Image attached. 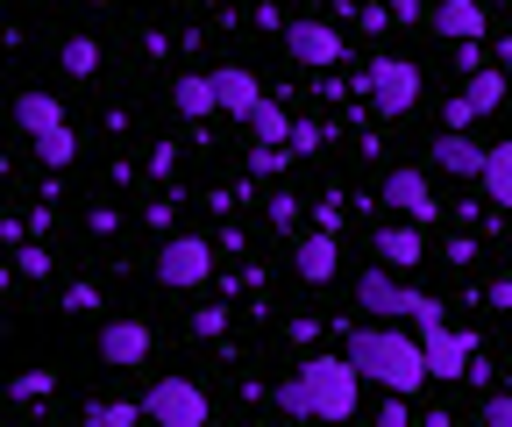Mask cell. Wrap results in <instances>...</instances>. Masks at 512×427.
<instances>
[{
    "mask_svg": "<svg viewBox=\"0 0 512 427\" xmlns=\"http://www.w3.org/2000/svg\"><path fill=\"white\" fill-rule=\"evenodd\" d=\"M285 50H292V65H306V72H328V65H342L349 57V36L335 29V22H285Z\"/></svg>",
    "mask_w": 512,
    "mask_h": 427,
    "instance_id": "obj_7",
    "label": "cell"
},
{
    "mask_svg": "<svg viewBox=\"0 0 512 427\" xmlns=\"http://www.w3.org/2000/svg\"><path fill=\"white\" fill-rule=\"evenodd\" d=\"M370 250H377V264L413 271V264H427V235H420V221H406V228H377Z\"/></svg>",
    "mask_w": 512,
    "mask_h": 427,
    "instance_id": "obj_13",
    "label": "cell"
},
{
    "mask_svg": "<svg viewBox=\"0 0 512 427\" xmlns=\"http://www.w3.org/2000/svg\"><path fill=\"white\" fill-rule=\"evenodd\" d=\"M36 150V164H50V171H64V164H72L79 157V136H72V121H64V129L57 136H43V143H29Z\"/></svg>",
    "mask_w": 512,
    "mask_h": 427,
    "instance_id": "obj_22",
    "label": "cell"
},
{
    "mask_svg": "<svg viewBox=\"0 0 512 427\" xmlns=\"http://www.w3.org/2000/svg\"><path fill=\"white\" fill-rule=\"evenodd\" d=\"M214 86H221V114H242V121H249V107H256V100H264V79H256L249 65H221V72H214Z\"/></svg>",
    "mask_w": 512,
    "mask_h": 427,
    "instance_id": "obj_17",
    "label": "cell"
},
{
    "mask_svg": "<svg viewBox=\"0 0 512 427\" xmlns=\"http://www.w3.org/2000/svg\"><path fill=\"white\" fill-rule=\"evenodd\" d=\"M505 86H512V72H505V65H498V72L484 65V72H470V79H463V93L477 100V114H491V107H505Z\"/></svg>",
    "mask_w": 512,
    "mask_h": 427,
    "instance_id": "obj_20",
    "label": "cell"
},
{
    "mask_svg": "<svg viewBox=\"0 0 512 427\" xmlns=\"http://www.w3.org/2000/svg\"><path fill=\"white\" fill-rule=\"evenodd\" d=\"M50 392V371H29V378H15V399H43Z\"/></svg>",
    "mask_w": 512,
    "mask_h": 427,
    "instance_id": "obj_33",
    "label": "cell"
},
{
    "mask_svg": "<svg viewBox=\"0 0 512 427\" xmlns=\"http://www.w3.org/2000/svg\"><path fill=\"white\" fill-rule=\"evenodd\" d=\"M271 221H278V228H299V200L278 193V200H271Z\"/></svg>",
    "mask_w": 512,
    "mask_h": 427,
    "instance_id": "obj_32",
    "label": "cell"
},
{
    "mask_svg": "<svg viewBox=\"0 0 512 427\" xmlns=\"http://www.w3.org/2000/svg\"><path fill=\"white\" fill-rule=\"evenodd\" d=\"M498 65H505V72H512V36H505V43H498Z\"/></svg>",
    "mask_w": 512,
    "mask_h": 427,
    "instance_id": "obj_38",
    "label": "cell"
},
{
    "mask_svg": "<svg viewBox=\"0 0 512 427\" xmlns=\"http://www.w3.org/2000/svg\"><path fill=\"white\" fill-rule=\"evenodd\" d=\"M392 22H427V8L420 0H392Z\"/></svg>",
    "mask_w": 512,
    "mask_h": 427,
    "instance_id": "obj_37",
    "label": "cell"
},
{
    "mask_svg": "<svg viewBox=\"0 0 512 427\" xmlns=\"http://www.w3.org/2000/svg\"><path fill=\"white\" fill-rule=\"evenodd\" d=\"M292 271H299L306 285H328V278L342 271V242H335V228H313V235H299Z\"/></svg>",
    "mask_w": 512,
    "mask_h": 427,
    "instance_id": "obj_11",
    "label": "cell"
},
{
    "mask_svg": "<svg viewBox=\"0 0 512 427\" xmlns=\"http://www.w3.org/2000/svg\"><path fill=\"white\" fill-rule=\"evenodd\" d=\"M57 65L72 72V79H93V72H100V43H93V36H64V43H57Z\"/></svg>",
    "mask_w": 512,
    "mask_h": 427,
    "instance_id": "obj_21",
    "label": "cell"
},
{
    "mask_svg": "<svg viewBox=\"0 0 512 427\" xmlns=\"http://www.w3.org/2000/svg\"><path fill=\"white\" fill-rule=\"evenodd\" d=\"M427 29H441L448 43H470V36H484L491 22H484V0H434V8H427Z\"/></svg>",
    "mask_w": 512,
    "mask_h": 427,
    "instance_id": "obj_14",
    "label": "cell"
},
{
    "mask_svg": "<svg viewBox=\"0 0 512 427\" xmlns=\"http://www.w3.org/2000/svg\"><path fill=\"white\" fill-rule=\"evenodd\" d=\"M441 121H448V129H470V121H477V100H470V93H456V100L441 107Z\"/></svg>",
    "mask_w": 512,
    "mask_h": 427,
    "instance_id": "obj_28",
    "label": "cell"
},
{
    "mask_svg": "<svg viewBox=\"0 0 512 427\" xmlns=\"http://www.w3.org/2000/svg\"><path fill=\"white\" fill-rule=\"evenodd\" d=\"M470 257H477V242H463V235H456V242H448V250H441V264H456V271H463Z\"/></svg>",
    "mask_w": 512,
    "mask_h": 427,
    "instance_id": "obj_36",
    "label": "cell"
},
{
    "mask_svg": "<svg viewBox=\"0 0 512 427\" xmlns=\"http://www.w3.org/2000/svg\"><path fill=\"white\" fill-rule=\"evenodd\" d=\"M349 363L377 385V392H427L434 385V371H427V349H420V335H406V328H356L349 335Z\"/></svg>",
    "mask_w": 512,
    "mask_h": 427,
    "instance_id": "obj_1",
    "label": "cell"
},
{
    "mask_svg": "<svg viewBox=\"0 0 512 427\" xmlns=\"http://www.w3.org/2000/svg\"><path fill=\"white\" fill-rule=\"evenodd\" d=\"M384 207L406 214V221H420V228H434V221H441V200H434V186H427V171H420V164L384 171Z\"/></svg>",
    "mask_w": 512,
    "mask_h": 427,
    "instance_id": "obj_9",
    "label": "cell"
},
{
    "mask_svg": "<svg viewBox=\"0 0 512 427\" xmlns=\"http://www.w3.org/2000/svg\"><path fill=\"white\" fill-rule=\"evenodd\" d=\"M171 107H178L185 121H207V114H221V86H214V72H185V79L171 86Z\"/></svg>",
    "mask_w": 512,
    "mask_h": 427,
    "instance_id": "obj_16",
    "label": "cell"
},
{
    "mask_svg": "<svg viewBox=\"0 0 512 427\" xmlns=\"http://www.w3.org/2000/svg\"><path fill=\"white\" fill-rule=\"evenodd\" d=\"M356 307H363V314H377V321H420V314H434V307H441V299H434V292L399 285V271H392V264H370V271L356 278Z\"/></svg>",
    "mask_w": 512,
    "mask_h": 427,
    "instance_id": "obj_4",
    "label": "cell"
},
{
    "mask_svg": "<svg viewBox=\"0 0 512 427\" xmlns=\"http://www.w3.org/2000/svg\"><path fill=\"white\" fill-rule=\"evenodd\" d=\"M143 406H150L157 427H207V392L192 385V378H157L143 392Z\"/></svg>",
    "mask_w": 512,
    "mask_h": 427,
    "instance_id": "obj_8",
    "label": "cell"
},
{
    "mask_svg": "<svg viewBox=\"0 0 512 427\" xmlns=\"http://www.w3.org/2000/svg\"><path fill=\"white\" fill-rule=\"evenodd\" d=\"M15 121H22V136L29 143H43V136H57L64 129V107H57V93H15Z\"/></svg>",
    "mask_w": 512,
    "mask_h": 427,
    "instance_id": "obj_15",
    "label": "cell"
},
{
    "mask_svg": "<svg viewBox=\"0 0 512 427\" xmlns=\"http://www.w3.org/2000/svg\"><path fill=\"white\" fill-rule=\"evenodd\" d=\"M15 271H22V278H50V250H43V242H22V250H15Z\"/></svg>",
    "mask_w": 512,
    "mask_h": 427,
    "instance_id": "obj_26",
    "label": "cell"
},
{
    "mask_svg": "<svg viewBox=\"0 0 512 427\" xmlns=\"http://www.w3.org/2000/svg\"><path fill=\"white\" fill-rule=\"evenodd\" d=\"M256 29H278V36H285V15H278V0H256Z\"/></svg>",
    "mask_w": 512,
    "mask_h": 427,
    "instance_id": "obj_35",
    "label": "cell"
},
{
    "mask_svg": "<svg viewBox=\"0 0 512 427\" xmlns=\"http://www.w3.org/2000/svg\"><path fill=\"white\" fill-rule=\"evenodd\" d=\"M456 72H463V79H470V72H484V36L456 43Z\"/></svg>",
    "mask_w": 512,
    "mask_h": 427,
    "instance_id": "obj_29",
    "label": "cell"
},
{
    "mask_svg": "<svg viewBox=\"0 0 512 427\" xmlns=\"http://www.w3.org/2000/svg\"><path fill=\"white\" fill-rule=\"evenodd\" d=\"M477 420H484V427H512V399H484Z\"/></svg>",
    "mask_w": 512,
    "mask_h": 427,
    "instance_id": "obj_31",
    "label": "cell"
},
{
    "mask_svg": "<svg viewBox=\"0 0 512 427\" xmlns=\"http://www.w3.org/2000/svg\"><path fill=\"white\" fill-rule=\"evenodd\" d=\"M377 427H406V392H384V406H377Z\"/></svg>",
    "mask_w": 512,
    "mask_h": 427,
    "instance_id": "obj_30",
    "label": "cell"
},
{
    "mask_svg": "<svg viewBox=\"0 0 512 427\" xmlns=\"http://www.w3.org/2000/svg\"><path fill=\"white\" fill-rule=\"evenodd\" d=\"M157 285L171 292H192V285H207L214 278V242L207 235H164V250H157Z\"/></svg>",
    "mask_w": 512,
    "mask_h": 427,
    "instance_id": "obj_6",
    "label": "cell"
},
{
    "mask_svg": "<svg viewBox=\"0 0 512 427\" xmlns=\"http://www.w3.org/2000/svg\"><path fill=\"white\" fill-rule=\"evenodd\" d=\"M292 150H299V157H313V150H320V129H313V121H299V129H292Z\"/></svg>",
    "mask_w": 512,
    "mask_h": 427,
    "instance_id": "obj_34",
    "label": "cell"
},
{
    "mask_svg": "<svg viewBox=\"0 0 512 427\" xmlns=\"http://www.w3.org/2000/svg\"><path fill=\"white\" fill-rule=\"evenodd\" d=\"M150 321H107L100 328V363H107V371H136V363L150 356Z\"/></svg>",
    "mask_w": 512,
    "mask_h": 427,
    "instance_id": "obj_10",
    "label": "cell"
},
{
    "mask_svg": "<svg viewBox=\"0 0 512 427\" xmlns=\"http://www.w3.org/2000/svg\"><path fill=\"white\" fill-rule=\"evenodd\" d=\"M192 335H207V342H221V335H228V314H221V307H200V314H192Z\"/></svg>",
    "mask_w": 512,
    "mask_h": 427,
    "instance_id": "obj_27",
    "label": "cell"
},
{
    "mask_svg": "<svg viewBox=\"0 0 512 427\" xmlns=\"http://www.w3.org/2000/svg\"><path fill=\"white\" fill-rule=\"evenodd\" d=\"M356 86H363L370 114H384V121H399V114L420 107V65H406V57H370Z\"/></svg>",
    "mask_w": 512,
    "mask_h": 427,
    "instance_id": "obj_5",
    "label": "cell"
},
{
    "mask_svg": "<svg viewBox=\"0 0 512 427\" xmlns=\"http://www.w3.org/2000/svg\"><path fill=\"white\" fill-rule=\"evenodd\" d=\"M299 378H306V392H313V420H349V413H356L363 371L349 363V349H342V356H306Z\"/></svg>",
    "mask_w": 512,
    "mask_h": 427,
    "instance_id": "obj_2",
    "label": "cell"
},
{
    "mask_svg": "<svg viewBox=\"0 0 512 427\" xmlns=\"http://www.w3.org/2000/svg\"><path fill=\"white\" fill-rule=\"evenodd\" d=\"M484 193H491L498 207H512V136L491 143V157H484Z\"/></svg>",
    "mask_w": 512,
    "mask_h": 427,
    "instance_id": "obj_19",
    "label": "cell"
},
{
    "mask_svg": "<svg viewBox=\"0 0 512 427\" xmlns=\"http://www.w3.org/2000/svg\"><path fill=\"white\" fill-rule=\"evenodd\" d=\"M86 8H107V0H86Z\"/></svg>",
    "mask_w": 512,
    "mask_h": 427,
    "instance_id": "obj_39",
    "label": "cell"
},
{
    "mask_svg": "<svg viewBox=\"0 0 512 427\" xmlns=\"http://www.w3.org/2000/svg\"><path fill=\"white\" fill-rule=\"evenodd\" d=\"M413 335H420V349H427V371H434V385H456V378H470V363H477V335H470V328H448V307L420 314V321H413Z\"/></svg>",
    "mask_w": 512,
    "mask_h": 427,
    "instance_id": "obj_3",
    "label": "cell"
},
{
    "mask_svg": "<svg viewBox=\"0 0 512 427\" xmlns=\"http://www.w3.org/2000/svg\"><path fill=\"white\" fill-rule=\"evenodd\" d=\"M57 307H64V314H100V285H86V278H79V285H64V292H57Z\"/></svg>",
    "mask_w": 512,
    "mask_h": 427,
    "instance_id": "obj_24",
    "label": "cell"
},
{
    "mask_svg": "<svg viewBox=\"0 0 512 427\" xmlns=\"http://www.w3.org/2000/svg\"><path fill=\"white\" fill-rule=\"evenodd\" d=\"M150 406H128V399H107V406H86V427H136Z\"/></svg>",
    "mask_w": 512,
    "mask_h": 427,
    "instance_id": "obj_23",
    "label": "cell"
},
{
    "mask_svg": "<svg viewBox=\"0 0 512 427\" xmlns=\"http://www.w3.org/2000/svg\"><path fill=\"white\" fill-rule=\"evenodd\" d=\"M278 406H285V413H299V420H313V392H306V378H299V371L278 385Z\"/></svg>",
    "mask_w": 512,
    "mask_h": 427,
    "instance_id": "obj_25",
    "label": "cell"
},
{
    "mask_svg": "<svg viewBox=\"0 0 512 427\" xmlns=\"http://www.w3.org/2000/svg\"><path fill=\"white\" fill-rule=\"evenodd\" d=\"M292 129H299V121H292V114H285V107H278L271 93L256 100V107H249V143H271V150H292Z\"/></svg>",
    "mask_w": 512,
    "mask_h": 427,
    "instance_id": "obj_18",
    "label": "cell"
},
{
    "mask_svg": "<svg viewBox=\"0 0 512 427\" xmlns=\"http://www.w3.org/2000/svg\"><path fill=\"white\" fill-rule=\"evenodd\" d=\"M484 157H491V150H484V143H470L463 129H448L441 143H427V164H434V171H448V178H484Z\"/></svg>",
    "mask_w": 512,
    "mask_h": 427,
    "instance_id": "obj_12",
    "label": "cell"
}]
</instances>
